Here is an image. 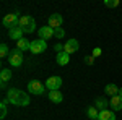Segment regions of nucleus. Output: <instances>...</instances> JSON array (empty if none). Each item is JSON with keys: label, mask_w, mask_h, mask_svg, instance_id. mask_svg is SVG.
Instances as JSON below:
<instances>
[{"label": "nucleus", "mask_w": 122, "mask_h": 120, "mask_svg": "<svg viewBox=\"0 0 122 120\" xmlns=\"http://www.w3.org/2000/svg\"><path fill=\"white\" fill-rule=\"evenodd\" d=\"M7 99L13 106H18V107H26V106H29V96L25 91L18 89V88H10L8 91H7Z\"/></svg>", "instance_id": "nucleus-1"}, {"label": "nucleus", "mask_w": 122, "mask_h": 120, "mask_svg": "<svg viewBox=\"0 0 122 120\" xmlns=\"http://www.w3.org/2000/svg\"><path fill=\"white\" fill-rule=\"evenodd\" d=\"M18 26L23 29V33H26V34L34 33V31H36V19L33 18V16H29V15H23V16L20 18Z\"/></svg>", "instance_id": "nucleus-2"}, {"label": "nucleus", "mask_w": 122, "mask_h": 120, "mask_svg": "<svg viewBox=\"0 0 122 120\" xmlns=\"http://www.w3.org/2000/svg\"><path fill=\"white\" fill-rule=\"evenodd\" d=\"M8 62H10V65L15 67V68L21 67V65H23V52H21L20 49H13V50H10Z\"/></svg>", "instance_id": "nucleus-3"}, {"label": "nucleus", "mask_w": 122, "mask_h": 120, "mask_svg": "<svg viewBox=\"0 0 122 120\" xmlns=\"http://www.w3.org/2000/svg\"><path fill=\"white\" fill-rule=\"evenodd\" d=\"M20 18H21V16H20L18 13H8V15H5V16H3L2 23H3V26H5V28L13 29V28H16V26H18Z\"/></svg>", "instance_id": "nucleus-4"}, {"label": "nucleus", "mask_w": 122, "mask_h": 120, "mask_svg": "<svg viewBox=\"0 0 122 120\" xmlns=\"http://www.w3.org/2000/svg\"><path fill=\"white\" fill-rule=\"evenodd\" d=\"M46 49H47L46 41H42V39H34V41L31 42L29 52H33V54H42V52H46Z\"/></svg>", "instance_id": "nucleus-5"}, {"label": "nucleus", "mask_w": 122, "mask_h": 120, "mask_svg": "<svg viewBox=\"0 0 122 120\" xmlns=\"http://www.w3.org/2000/svg\"><path fill=\"white\" fill-rule=\"evenodd\" d=\"M28 91L34 96H41V94H44V84L38 80H33L28 83Z\"/></svg>", "instance_id": "nucleus-6"}, {"label": "nucleus", "mask_w": 122, "mask_h": 120, "mask_svg": "<svg viewBox=\"0 0 122 120\" xmlns=\"http://www.w3.org/2000/svg\"><path fill=\"white\" fill-rule=\"evenodd\" d=\"M46 88L49 91H59L62 88V78L60 76H51V78H47Z\"/></svg>", "instance_id": "nucleus-7"}, {"label": "nucleus", "mask_w": 122, "mask_h": 120, "mask_svg": "<svg viewBox=\"0 0 122 120\" xmlns=\"http://www.w3.org/2000/svg\"><path fill=\"white\" fill-rule=\"evenodd\" d=\"M62 23H64V18H62V15H59V13H52L51 16H49V28L52 29H59L62 28Z\"/></svg>", "instance_id": "nucleus-8"}, {"label": "nucleus", "mask_w": 122, "mask_h": 120, "mask_svg": "<svg viewBox=\"0 0 122 120\" xmlns=\"http://www.w3.org/2000/svg\"><path fill=\"white\" fill-rule=\"evenodd\" d=\"M78 49H80V44H78L76 39H68L65 44H64V52H67L68 55L73 54V52H76Z\"/></svg>", "instance_id": "nucleus-9"}, {"label": "nucleus", "mask_w": 122, "mask_h": 120, "mask_svg": "<svg viewBox=\"0 0 122 120\" xmlns=\"http://www.w3.org/2000/svg\"><path fill=\"white\" fill-rule=\"evenodd\" d=\"M38 36H39V39H42V41L51 39V37L54 36V29L49 28V26H42V28L38 29Z\"/></svg>", "instance_id": "nucleus-10"}, {"label": "nucleus", "mask_w": 122, "mask_h": 120, "mask_svg": "<svg viewBox=\"0 0 122 120\" xmlns=\"http://www.w3.org/2000/svg\"><path fill=\"white\" fill-rule=\"evenodd\" d=\"M56 62L57 65H60V67H65V65H68V62H70V55L67 54V52H59L56 57Z\"/></svg>", "instance_id": "nucleus-11"}, {"label": "nucleus", "mask_w": 122, "mask_h": 120, "mask_svg": "<svg viewBox=\"0 0 122 120\" xmlns=\"http://www.w3.org/2000/svg\"><path fill=\"white\" fill-rule=\"evenodd\" d=\"M109 106H111V109H112L114 112L116 110H121L122 109V97L117 94V96H114L112 99L109 101Z\"/></svg>", "instance_id": "nucleus-12"}, {"label": "nucleus", "mask_w": 122, "mask_h": 120, "mask_svg": "<svg viewBox=\"0 0 122 120\" xmlns=\"http://www.w3.org/2000/svg\"><path fill=\"white\" fill-rule=\"evenodd\" d=\"M96 120H116L114 110H109V109H106V110H101Z\"/></svg>", "instance_id": "nucleus-13"}, {"label": "nucleus", "mask_w": 122, "mask_h": 120, "mask_svg": "<svg viewBox=\"0 0 122 120\" xmlns=\"http://www.w3.org/2000/svg\"><path fill=\"white\" fill-rule=\"evenodd\" d=\"M49 99L54 102V104H60L64 101V96L60 91H49Z\"/></svg>", "instance_id": "nucleus-14"}, {"label": "nucleus", "mask_w": 122, "mask_h": 120, "mask_svg": "<svg viewBox=\"0 0 122 120\" xmlns=\"http://www.w3.org/2000/svg\"><path fill=\"white\" fill-rule=\"evenodd\" d=\"M10 39H15L16 42H18L20 39H23V29L20 28V26L10 29Z\"/></svg>", "instance_id": "nucleus-15"}, {"label": "nucleus", "mask_w": 122, "mask_h": 120, "mask_svg": "<svg viewBox=\"0 0 122 120\" xmlns=\"http://www.w3.org/2000/svg\"><path fill=\"white\" fill-rule=\"evenodd\" d=\"M107 106H109V102L106 101L104 97H96V101H94V107L98 109V110H106L107 109Z\"/></svg>", "instance_id": "nucleus-16"}, {"label": "nucleus", "mask_w": 122, "mask_h": 120, "mask_svg": "<svg viewBox=\"0 0 122 120\" xmlns=\"http://www.w3.org/2000/svg\"><path fill=\"white\" fill-rule=\"evenodd\" d=\"M16 49H20L21 52H26V50H29L31 49V42H29L28 39H20L18 42H16Z\"/></svg>", "instance_id": "nucleus-17"}, {"label": "nucleus", "mask_w": 122, "mask_h": 120, "mask_svg": "<svg viewBox=\"0 0 122 120\" xmlns=\"http://www.w3.org/2000/svg\"><path fill=\"white\" fill-rule=\"evenodd\" d=\"M119 89H121V88H117V86H116L114 83H109V84H106V88H104V92L114 97V96H117V94H119Z\"/></svg>", "instance_id": "nucleus-18"}, {"label": "nucleus", "mask_w": 122, "mask_h": 120, "mask_svg": "<svg viewBox=\"0 0 122 120\" xmlns=\"http://www.w3.org/2000/svg\"><path fill=\"white\" fill-rule=\"evenodd\" d=\"M10 78H11L10 68H2V70H0V81H2V83H7Z\"/></svg>", "instance_id": "nucleus-19"}, {"label": "nucleus", "mask_w": 122, "mask_h": 120, "mask_svg": "<svg viewBox=\"0 0 122 120\" xmlns=\"http://www.w3.org/2000/svg\"><path fill=\"white\" fill-rule=\"evenodd\" d=\"M86 115H88V119L96 120V119H98V115H99V110H98L94 106H91V107H88V109H86Z\"/></svg>", "instance_id": "nucleus-20"}, {"label": "nucleus", "mask_w": 122, "mask_h": 120, "mask_svg": "<svg viewBox=\"0 0 122 120\" xmlns=\"http://www.w3.org/2000/svg\"><path fill=\"white\" fill-rule=\"evenodd\" d=\"M7 104H8V99H3L0 102V119L7 117Z\"/></svg>", "instance_id": "nucleus-21"}, {"label": "nucleus", "mask_w": 122, "mask_h": 120, "mask_svg": "<svg viewBox=\"0 0 122 120\" xmlns=\"http://www.w3.org/2000/svg\"><path fill=\"white\" fill-rule=\"evenodd\" d=\"M119 0H104V5L106 7H109V8H116V7H119Z\"/></svg>", "instance_id": "nucleus-22"}, {"label": "nucleus", "mask_w": 122, "mask_h": 120, "mask_svg": "<svg viewBox=\"0 0 122 120\" xmlns=\"http://www.w3.org/2000/svg\"><path fill=\"white\" fill-rule=\"evenodd\" d=\"M10 50H8V46L7 44H0V57H8Z\"/></svg>", "instance_id": "nucleus-23"}, {"label": "nucleus", "mask_w": 122, "mask_h": 120, "mask_svg": "<svg viewBox=\"0 0 122 120\" xmlns=\"http://www.w3.org/2000/svg\"><path fill=\"white\" fill-rule=\"evenodd\" d=\"M65 36V31L62 28H59V29H54V37H57V39H62V37Z\"/></svg>", "instance_id": "nucleus-24"}, {"label": "nucleus", "mask_w": 122, "mask_h": 120, "mask_svg": "<svg viewBox=\"0 0 122 120\" xmlns=\"http://www.w3.org/2000/svg\"><path fill=\"white\" fill-rule=\"evenodd\" d=\"M85 63L86 65H93L94 63V57L93 55H86L85 57Z\"/></svg>", "instance_id": "nucleus-25"}, {"label": "nucleus", "mask_w": 122, "mask_h": 120, "mask_svg": "<svg viewBox=\"0 0 122 120\" xmlns=\"http://www.w3.org/2000/svg\"><path fill=\"white\" fill-rule=\"evenodd\" d=\"M101 54H103V50H101L99 47H94V49H93V54H91V55H93V57H99Z\"/></svg>", "instance_id": "nucleus-26"}, {"label": "nucleus", "mask_w": 122, "mask_h": 120, "mask_svg": "<svg viewBox=\"0 0 122 120\" xmlns=\"http://www.w3.org/2000/svg\"><path fill=\"white\" fill-rule=\"evenodd\" d=\"M54 49L57 50V54H59V52H64V47H62V44H56V46H54Z\"/></svg>", "instance_id": "nucleus-27"}, {"label": "nucleus", "mask_w": 122, "mask_h": 120, "mask_svg": "<svg viewBox=\"0 0 122 120\" xmlns=\"http://www.w3.org/2000/svg\"><path fill=\"white\" fill-rule=\"evenodd\" d=\"M119 96H121V97H122V88H121V89H119Z\"/></svg>", "instance_id": "nucleus-28"}]
</instances>
